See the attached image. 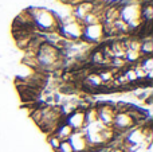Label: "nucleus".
Wrapping results in <instances>:
<instances>
[{
  "label": "nucleus",
  "mask_w": 153,
  "mask_h": 152,
  "mask_svg": "<svg viewBox=\"0 0 153 152\" xmlns=\"http://www.w3.org/2000/svg\"><path fill=\"white\" fill-rule=\"evenodd\" d=\"M56 152H74V151H73L70 143L67 142V140H63V142H61V144H59V148L56 150Z\"/></svg>",
  "instance_id": "dca6fc26"
},
{
  "label": "nucleus",
  "mask_w": 153,
  "mask_h": 152,
  "mask_svg": "<svg viewBox=\"0 0 153 152\" xmlns=\"http://www.w3.org/2000/svg\"><path fill=\"white\" fill-rule=\"evenodd\" d=\"M103 38H105V30H103L102 23L83 26L82 37H81V40L83 43H86V45H95V43H100Z\"/></svg>",
  "instance_id": "20e7f679"
},
{
  "label": "nucleus",
  "mask_w": 153,
  "mask_h": 152,
  "mask_svg": "<svg viewBox=\"0 0 153 152\" xmlns=\"http://www.w3.org/2000/svg\"><path fill=\"white\" fill-rule=\"evenodd\" d=\"M116 113H117L116 108L110 107V105H108V104H102L97 109V118L102 125L110 127V125H113V120H114Z\"/></svg>",
  "instance_id": "39448f33"
},
{
  "label": "nucleus",
  "mask_w": 153,
  "mask_h": 152,
  "mask_svg": "<svg viewBox=\"0 0 153 152\" xmlns=\"http://www.w3.org/2000/svg\"><path fill=\"white\" fill-rule=\"evenodd\" d=\"M118 19L129 27V31L137 30L143 24L141 3H133V4H125L118 7Z\"/></svg>",
  "instance_id": "f03ea898"
},
{
  "label": "nucleus",
  "mask_w": 153,
  "mask_h": 152,
  "mask_svg": "<svg viewBox=\"0 0 153 152\" xmlns=\"http://www.w3.org/2000/svg\"><path fill=\"white\" fill-rule=\"evenodd\" d=\"M153 53V42L151 37H146L143 42H140V54L144 57H148Z\"/></svg>",
  "instance_id": "9b49d317"
},
{
  "label": "nucleus",
  "mask_w": 153,
  "mask_h": 152,
  "mask_svg": "<svg viewBox=\"0 0 153 152\" xmlns=\"http://www.w3.org/2000/svg\"><path fill=\"white\" fill-rule=\"evenodd\" d=\"M124 75H125V78H126L128 83L136 82V81H137V77H136V73H134V70L133 69H128L126 72L124 73Z\"/></svg>",
  "instance_id": "f3484780"
},
{
  "label": "nucleus",
  "mask_w": 153,
  "mask_h": 152,
  "mask_svg": "<svg viewBox=\"0 0 153 152\" xmlns=\"http://www.w3.org/2000/svg\"><path fill=\"white\" fill-rule=\"evenodd\" d=\"M82 30H83V24L78 20L66 22V23H61L58 26V32L61 35L62 39L70 40V42H78L81 40L82 37Z\"/></svg>",
  "instance_id": "7ed1b4c3"
},
{
  "label": "nucleus",
  "mask_w": 153,
  "mask_h": 152,
  "mask_svg": "<svg viewBox=\"0 0 153 152\" xmlns=\"http://www.w3.org/2000/svg\"><path fill=\"white\" fill-rule=\"evenodd\" d=\"M98 75H100L102 83H108V82H110V81L114 80V75H113V72H111V70H103V72L98 73Z\"/></svg>",
  "instance_id": "2eb2a0df"
},
{
  "label": "nucleus",
  "mask_w": 153,
  "mask_h": 152,
  "mask_svg": "<svg viewBox=\"0 0 153 152\" xmlns=\"http://www.w3.org/2000/svg\"><path fill=\"white\" fill-rule=\"evenodd\" d=\"M140 67L144 70V72L148 74V73H152V69H153V58L151 55L148 57H144L140 62Z\"/></svg>",
  "instance_id": "4468645a"
},
{
  "label": "nucleus",
  "mask_w": 153,
  "mask_h": 152,
  "mask_svg": "<svg viewBox=\"0 0 153 152\" xmlns=\"http://www.w3.org/2000/svg\"><path fill=\"white\" fill-rule=\"evenodd\" d=\"M134 124L133 118L128 115V112H118L116 113L113 120V125L114 128L121 129V131H126V129H130Z\"/></svg>",
  "instance_id": "1a4fd4ad"
},
{
  "label": "nucleus",
  "mask_w": 153,
  "mask_h": 152,
  "mask_svg": "<svg viewBox=\"0 0 153 152\" xmlns=\"http://www.w3.org/2000/svg\"><path fill=\"white\" fill-rule=\"evenodd\" d=\"M94 11V3H87V1H78L74 5H71V15L74 16L75 20L81 22L87 13Z\"/></svg>",
  "instance_id": "0eeeda50"
},
{
  "label": "nucleus",
  "mask_w": 153,
  "mask_h": 152,
  "mask_svg": "<svg viewBox=\"0 0 153 152\" xmlns=\"http://www.w3.org/2000/svg\"><path fill=\"white\" fill-rule=\"evenodd\" d=\"M48 143H50V144H51V147H53L54 150L56 151V150H58V148H59V144H61V140H59L58 137H56L55 135H54V136H51L50 139H48Z\"/></svg>",
  "instance_id": "a211bd4d"
},
{
  "label": "nucleus",
  "mask_w": 153,
  "mask_h": 152,
  "mask_svg": "<svg viewBox=\"0 0 153 152\" xmlns=\"http://www.w3.org/2000/svg\"><path fill=\"white\" fill-rule=\"evenodd\" d=\"M67 142L70 143L74 152H85L87 150V147H89L87 140L85 137V132L82 131H74L71 133V136L67 139Z\"/></svg>",
  "instance_id": "423d86ee"
},
{
  "label": "nucleus",
  "mask_w": 153,
  "mask_h": 152,
  "mask_svg": "<svg viewBox=\"0 0 153 152\" xmlns=\"http://www.w3.org/2000/svg\"><path fill=\"white\" fill-rule=\"evenodd\" d=\"M73 132H74V131L71 129V127H69L66 123H65V124H62V125H59L58 128H56L55 136L58 137L61 142H63V140H67L70 136H71Z\"/></svg>",
  "instance_id": "9d476101"
},
{
  "label": "nucleus",
  "mask_w": 153,
  "mask_h": 152,
  "mask_svg": "<svg viewBox=\"0 0 153 152\" xmlns=\"http://www.w3.org/2000/svg\"><path fill=\"white\" fill-rule=\"evenodd\" d=\"M66 124L69 127H71L73 131H82V128H85L86 121H85V112L83 110H74L71 112L66 118Z\"/></svg>",
  "instance_id": "6e6552de"
},
{
  "label": "nucleus",
  "mask_w": 153,
  "mask_h": 152,
  "mask_svg": "<svg viewBox=\"0 0 153 152\" xmlns=\"http://www.w3.org/2000/svg\"><path fill=\"white\" fill-rule=\"evenodd\" d=\"M110 152H122L121 150H114V151H110Z\"/></svg>",
  "instance_id": "6ab92c4d"
},
{
  "label": "nucleus",
  "mask_w": 153,
  "mask_h": 152,
  "mask_svg": "<svg viewBox=\"0 0 153 152\" xmlns=\"http://www.w3.org/2000/svg\"><path fill=\"white\" fill-rule=\"evenodd\" d=\"M141 58V54L138 50H129V48H126V51H125V62H137L140 61Z\"/></svg>",
  "instance_id": "f8f14e48"
},
{
  "label": "nucleus",
  "mask_w": 153,
  "mask_h": 152,
  "mask_svg": "<svg viewBox=\"0 0 153 152\" xmlns=\"http://www.w3.org/2000/svg\"><path fill=\"white\" fill-rule=\"evenodd\" d=\"M86 82L89 83L90 88H100V86L102 85V81H101L100 75H98L97 73H91V74L87 75Z\"/></svg>",
  "instance_id": "ddd939ff"
},
{
  "label": "nucleus",
  "mask_w": 153,
  "mask_h": 152,
  "mask_svg": "<svg viewBox=\"0 0 153 152\" xmlns=\"http://www.w3.org/2000/svg\"><path fill=\"white\" fill-rule=\"evenodd\" d=\"M27 12L31 16L32 26L36 31L45 34V32H51L58 30L59 23L51 10L43 7H30Z\"/></svg>",
  "instance_id": "f257e3e1"
}]
</instances>
